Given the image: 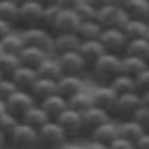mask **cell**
<instances>
[{
	"label": "cell",
	"instance_id": "31",
	"mask_svg": "<svg viewBox=\"0 0 149 149\" xmlns=\"http://www.w3.org/2000/svg\"><path fill=\"white\" fill-rule=\"evenodd\" d=\"M102 28L97 21H82L80 26L77 30V36L80 37V41H86V39H99L101 34H102Z\"/></svg>",
	"mask_w": 149,
	"mask_h": 149
},
{
	"label": "cell",
	"instance_id": "6",
	"mask_svg": "<svg viewBox=\"0 0 149 149\" xmlns=\"http://www.w3.org/2000/svg\"><path fill=\"white\" fill-rule=\"evenodd\" d=\"M37 146V130L26 123H19L15 130L8 136V149H36Z\"/></svg>",
	"mask_w": 149,
	"mask_h": 149
},
{
	"label": "cell",
	"instance_id": "33",
	"mask_svg": "<svg viewBox=\"0 0 149 149\" xmlns=\"http://www.w3.org/2000/svg\"><path fill=\"white\" fill-rule=\"evenodd\" d=\"M21 60H19V54H9V52H2L0 54V73L4 77L11 78L13 73L21 67Z\"/></svg>",
	"mask_w": 149,
	"mask_h": 149
},
{
	"label": "cell",
	"instance_id": "29",
	"mask_svg": "<svg viewBox=\"0 0 149 149\" xmlns=\"http://www.w3.org/2000/svg\"><path fill=\"white\" fill-rule=\"evenodd\" d=\"M125 11L129 13L130 19L149 22V0H130L125 6Z\"/></svg>",
	"mask_w": 149,
	"mask_h": 149
},
{
	"label": "cell",
	"instance_id": "34",
	"mask_svg": "<svg viewBox=\"0 0 149 149\" xmlns=\"http://www.w3.org/2000/svg\"><path fill=\"white\" fill-rule=\"evenodd\" d=\"M149 30V22L138 21V19H129V22L123 26V32L129 39H136V37H146Z\"/></svg>",
	"mask_w": 149,
	"mask_h": 149
},
{
	"label": "cell",
	"instance_id": "58",
	"mask_svg": "<svg viewBox=\"0 0 149 149\" xmlns=\"http://www.w3.org/2000/svg\"><path fill=\"white\" fill-rule=\"evenodd\" d=\"M36 149H43V147H36Z\"/></svg>",
	"mask_w": 149,
	"mask_h": 149
},
{
	"label": "cell",
	"instance_id": "50",
	"mask_svg": "<svg viewBox=\"0 0 149 149\" xmlns=\"http://www.w3.org/2000/svg\"><path fill=\"white\" fill-rule=\"evenodd\" d=\"M36 2H37V4H41L43 8H49V6H54L58 0H36Z\"/></svg>",
	"mask_w": 149,
	"mask_h": 149
},
{
	"label": "cell",
	"instance_id": "8",
	"mask_svg": "<svg viewBox=\"0 0 149 149\" xmlns=\"http://www.w3.org/2000/svg\"><path fill=\"white\" fill-rule=\"evenodd\" d=\"M99 39L106 52L118 54V56L125 54V49H127V43H129V37L125 36V32L121 28H104Z\"/></svg>",
	"mask_w": 149,
	"mask_h": 149
},
{
	"label": "cell",
	"instance_id": "37",
	"mask_svg": "<svg viewBox=\"0 0 149 149\" xmlns=\"http://www.w3.org/2000/svg\"><path fill=\"white\" fill-rule=\"evenodd\" d=\"M21 123V119H17L15 116H11L9 112H6V114L0 118V130H2L6 136H9V134L15 130V127Z\"/></svg>",
	"mask_w": 149,
	"mask_h": 149
},
{
	"label": "cell",
	"instance_id": "3",
	"mask_svg": "<svg viewBox=\"0 0 149 149\" xmlns=\"http://www.w3.org/2000/svg\"><path fill=\"white\" fill-rule=\"evenodd\" d=\"M143 106L142 101V93L132 91V93H125V95L118 97V102H116V108L112 118L116 121H130L136 118L138 110Z\"/></svg>",
	"mask_w": 149,
	"mask_h": 149
},
{
	"label": "cell",
	"instance_id": "36",
	"mask_svg": "<svg viewBox=\"0 0 149 149\" xmlns=\"http://www.w3.org/2000/svg\"><path fill=\"white\" fill-rule=\"evenodd\" d=\"M58 13H60L58 4L43 9V21H41V26L47 28L49 32H52V34H54V28H56V21H58Z\"/></svg>",
	"mask_w": 149,
	"mask_h": 149
},
{
	"label": "cell",
	"instance_id": "53",
	"mask_svg": "<svg viewBox=\"0 0 149 149\" xmlns=\"http://www.w3.org/2000/svg\"><path fill=\"white\" fill-rule=\"evenodd\" d=\"M4 114H6V102H4V101H0V118H2Z\"/></svg>",
	"mask_w": 149,
	"mask_h": 149
},
{
	"label": "cell",
	"instance_id": "40",
	"mask_svg": "<svg viewBox=\"0 0 149 149\" xmlns=\"http://www.w3.org/2000/svg\"><path fill=\"white\" fill-rule=\"evenodd\" d=\"M134 121H136L140 127L143 129V132L149 134V106L143 104L142 108L138 110V114H136V118H134Z\"/></svg>",
	"mask_w": 149,
	"mask_h": 149
},
{
	"label": "cell",
	"instance_id": "13",
	"mask_svg": "<svg viewBox=\"0 0 149 149\" xmlns=\"http://www.w3.org/2000/svg\"><path fill=\"white\" fill-rule=\"evenodd\" d=\"M91 93H93V106L108 112L110 116L114 114V108H116V102H118L119 95L110 86H97Z\"/></svg>",
	"mask_w": 149,
	"mask_h": 149
},
{
	"label": "cell",
	"instance_id": "47",
	"mask_svg": "<svg viewBox=\"0 0 149 149\" xmlns=\"http://www.w3.org/2000/svg\"><path fill=\"white\" fill-rule=\"evenodd\" d=\"M136 149H149V134L147 132L136 142Z\"/></svg>",
	"mask_w": 149,
	"mask_h": 149
},
{
	"label": "cell",
	"instance_id": "23",
	"mask_svg": "<svg viewBox=\"0 0 149 149\" xmlns=\"http://www.w3.org/2000/svg\"><path fill=\"white\" fill-rule=\"evenodd\" d=\"M37 74L41 78H50V80H60V77H63L62 73V67H60V62L58 58L52 54V56H47V58L41 62V65L37 67Z\"/></svg>",
	"mask_w": 149,
	"mask_h": 149
},
{
	"label": "cell",
	"instance_id": "32",
	"mask_svg": "<svg viewBox=\"0 0 149 149\" xmlns=\"http://www.w3.org/2000/svg\"><path fill=\"white\" fill-rule=\"evenodd\" d=\"M108 86L114 90L118 95H125V93H132V91H136V84H134V78L132 77H127V74H123V73H119L118 77L112 80Z\"/></svg>",
	"mask_w": 149,
	"mask_h": 149
},
{
	"label": "cell",
	"instance_id": "48",
	"mask_svg": "<svg viewBox=\"0 0 149 149\" xmlns=\"http://www.w3.org/2000/svg\"><path fill=\"white\" fill-rule=\"evenodd\" d=\"M86 2H90L93 8L99 9V8H102V6H106V4H110L112 0H86Z\"/></svg>",
	"mask_w": 149,
	"mask_h": 149
},
{
	"label": "cell",
	"instance_id": "49",
	"mask_svg": "<svg viewBox=\"0 0 149 149\" xmlns=\"http://www.w3.org/2000/svg\"><path fill=\"white\" fill-rule=\"evenodd\" d=\"M0 149H8V136L0 130Z\"/></svg>",
	"mask_w": 149,
	"mask_h": 149
},
{
	"label": "cell",
	"instance_id": "15",
	"mask_svg": "<svg viewBox=\"0 0 149 149\" xmlns=\"http://www.w3.org/2000/svg\"><path fill=\"white\" fill-rule=\"evenodd\" d=\"M118 136H119V123L114 118H110L108 121H104L102 125H99V127L90 134L91 140L101 142V143H104V146H110Z\"/></svg>",
	"mask_w": 149,
	"mask_h": 149
},
{
	"label": "cell",
	"instance_id": "42",
	"mask_svg": "<svg viewBox=\"0 0 149 149\" xmlns=\"http://www.w3.org/2000/svg\"><path fill=\"white\" fill-rule=\"evenodd\" d=\"M108 149H136V146H134L132 142H129V140L118 136V138H116L114 142L108 146Z\"/></svg>",
	"mask_w": 149,
	"mask_h": 149
},
{
	"label": "cell",
	"instance_id": "44",
	"mask_svg": "<svg viewBox=\"0 0 149 149\" xmlns=\"http://www.w3.org/2000/svg\"><path fill=\"white\" fill-rule=\"evenodd\" d=\"M82 2H84V0H58L56 4H58L62 9H77Z\"/></svg>",
	"mask_w": 149,
	"mask_h": 149
},
{
	"label": "cell",
	"instance_id": "46",
	"mask_svg": "<svg viewBox=\"0 0 149 149\" xmlns=\"http://www.w3.org/2000/svg\"><path fill=\"white\" fill-rule=\"evenodd\" d=\"M60 149H84V146L78 142V140H67Z\"/></svg>",
	"mask_w": 149,
	"mask_h": 149
},
{
	"label": "cell",
	"instance_id": "25",
	"mask_svg": "<svg viewBox=\"0 0 149 149\" xmlns=\"http://www.w3.org/2000/svg\"><path fill=\"white\" fill-rule=\"evenodd\" d=\"M47 56H52V54H47V52H43V50L36 49V47H24V49L21 50V54H19V60H21L22 65H28V67L37 69Z\"/></svg>",
	"mask_w": 149,
	"mask_h": 149
},
{
	"label": "cell",
	"instance_id": "20",
	"mask_svg": "<svg viewBox=\"0 0 149 149\" xmlns=\"http://www.w3.org/2000/svg\"><path fill=\"white\" fill-rule=\"evenodd\" d=\"M58 93V86H56V80H50V78H37V82L32 86L30 95L34 97V101L39 104L41 101H45L47 97Z\"/></svg>",
	"mask_w": 149,
	"mask_h": 149
},
{
	"label": "cell",
	"instance_id": "24",
	"mask_svg": "<svg viewBox=\"0 0 149 149\" xmlns=\"http://www.w3.org/2000/svg\"><path fill=\"white\" fill-rule=\"evenodd\" d=\"M0 47H2V52H9V54H21V50L24 49V39H22V34L19 28H15L13 32L4 37L0 41Z\"/></svg>",
	"mask_w": 149,
	"mask_h": 149
},
{
	"label": "cell",
	"instance_id": "9",
	"mask_svg": "<svg viewBox=\"0 0 149 149\" xmlns=\"http://www.w3.org/2000/svg\"><path fill=\"white\" fill-rule=\"evenodd\" d=\"M60 62V67H62V73L63 74H69V77H86L90 67L88 63L84 62V58L78 54V50H73V52H65V54H60L56 56Z\"/></svg>",
	"mask_w": 149,
	"mask_h": 149
},
{
	"label": "cell",
	"instance_id": "12",
	"mask_svg": "<svg viewBox=\"0 0 149 149\" xmlns=\"http://www.w3.org/2000/svg\"><path fill=\"white\" fill-rule=\"evenodd\" d=\"M112 116L108 112L97 108V106H91L86 112H82V138H90V134L95 130L99 125H102L104 121H108Z\"/></svg>",
	"mask_w": 149,
	"mask_h": 149
},
{
	"label": "cell",
	"instance_id": "41",
	"mask_svg": "<svg viewBox=\"0 0 149 149\" xmlns=\"http://www.w3.org/2000/svg\"><path fill=\"white\" fill-rule=\"evenodd\" d=\"M134 84H136V91L138 93H143V91L149 90V67L134 78Z\"/></svg>",
	"mask_w": 149,
	"mask_h": 149
},
{
	"label": "cell",
	"instance_id": "21",
	"mask_svg": "<svg viewBox=\"0 0 149 149\" xmlns=\"http://www.w3.org/2000/svg\"><path fill=\"white\" fill-rule=\"evenodd\" d=\"M149 67V62L143 58H136V56L130 54H123L121 56V73L127 74V77L136 78L142 71H146Z\"/></svg>",
	"mask_w": 149,
	"mask_h": 149
},
{
	"label": "cell",
	"instance_id": "30",
	"mask_svg": "<svg viewBox=\"0 0 149 149\" xmlns=\"http://www.w3.org/2000/svg\"><path fill=\"white\" fill-rule=\"evenodd\" d=\"M125 54L136 56V58H143L149 62V41L147 37H136V39H129Z\"/></svg>",
	"mask_w": 149,
	"mask_h": 149
},
{
	"label": "cell",
	"instance_id": "55",
	"mask_svg": "<svg viewBox=\"0 0 149 149\" xmlns=\"http://www.w3.org/2000/svg\"><path fill=\"white\" fill-rule=\"evenodd\" d=\"M146 37H147V41H149V30H147V34H146Z\"/></svg>",
	"mask_w": 149,
	"mask_h": 149
},
{
	"label": "cell",
	"instance_id": "51",
	"mask_svg": "<svg viewBox=\"0 0 149 149\" xmlns=\"http://www.w3.org/2000/svg\"><path fill=\"white\" fill-rule=\"evenodd\" d=\"M142 101H143V104H146V106H149V90L142 93Z\"/></svg>",
	"mask_w": 149,
	"mask_h": 149
},
{
	"label": "cell",
	"instance_id": "22",
	"mask_svg": "<svg viewBox=\"0 0 149 149\" xmlns=\"http://www.w3.org/2000/svg\"><path fill=\"white\" fill-rule=\"evenodd\" d=\"M80 37L77 34H56L54 36V56L78 50Z\"/></svg>",
	"mask_w": 149,
	"mask_h": 149
},
{
	"label": "cell",
	"instance_id": "54",
	"mask_svg": "<svg viewBox=\"0 0 149 149\" xmlns=\"http://www.w3.org/2000/svg\"><path fill=\"white\" fill-rule=\"evenodd\" d=\"M11 2H15V4H19V6H21V4H24V2H28V0H11Z\"/></svg>",
	"mask_w": 149,
	"mask_h": 149
},
{
	"label": "cell",
	"instance_id": "27",
	"mask_svg": "<svg viewBox=\"0 0 149 149\" xmlns=\"http://www.w3.org/2000/svg\"><path fill=\"white\" fill-rule=\"evenodd\" d=\"M22 123H26V125H30L32 129H36V130H39L41 127H43L45 123H49V116L43 112V108H41L39 104H34L30 110L24 114V118L21 119Z\"/></svg>",
	"mask_w": 149,
	"mask_h": 149
},
{
	"label": "cell",
	"instance_id": "10",
	"mask_svg": "<svg viewBox=\"0 0 149 149\" xmlns=\"http://www.w3.org/2000/svg\"><path fill=\"white\" fill-rule=\"evenodd\" d=\"M56 123L63 129L69 140H78L82 138V114L73 108H67L63 114L58 116Z\"/></svg>",
	"mask_w": 149,
	"mask_h": 149
},
{
	"label": "cell",
	"instance_id": "52",
	"mask_svg": "<svg viewBox=\"0 0 149 149\" xmlns=\"http://www.w3.org/2000/svg\"><path fill=\"white\" fill-rule=\"evenodd\" d=\"M129 2L130 0H112V4H118V6H121V8H125Z\"/></svg>",
	"mask_w": 149,
	"mask_h": 149
},
{
	"label": "cell",
	"instance_id": "18",
	"mask_svg": "<svg viewBox=\"0 0 149 149\" xmlns=\"http://www.w3.org/2000/svg\"><path fill=\"white\" fill-rule=\"evenodd\" d=\"M39 106L43 108L45 114L49 116V119H50V121H56L60 114H63V112L69 108L67 99H65V97H62L60 93H54V95L47 97L45 101H41V102H39Z\"/></svg>",
	"mask_w": 149,
	"mask_h": 149
},
{
	"label": "cell",
	"instance_id": "11",
	"mask_svg": "<svg viewBox=\"0 0 149 149\" xmlns=\"http://www.w3.org/2000/svg\"><path fill=\"white\" fill-rule=\"evenodd\" d=\"M37 102L34 101V97L30 95V91H21L17 90L9 99H6V112H9L11 116H15L17 119H22L24 114Z\"/></svg>",
	"mask_w": 149,
	"mask_h": 149
},
{
	"label": "cell",
	"instance_id": "1",
	"mask_svg": "<svg viewBox=\"0 0 149 149\" xmlns=\"http://www.w3.org/2000/svg\"><path fill=\"white\" fill-rule=\"evenodd\" d=\"M119 73H121V56L112 52H104L88 71L91 82H95L97 86H108Z\"/></svg>",
	"mask_w": 149,
	"mask_h": 149
},
{
	"label": "cell",
	"instance_id": "45",
	"mask_svg": "<svg viewBox=\"0 0 149 149\" xmlns=\"http://www.w3.org/2000/svg\"><path fill=\"white\" fill-rule=\"evenodd\" d=\"M84 149H108V146H104V143H101V142H95V140H91V138H88V142L86 143H82Z\"/></svg>",
	"mask_w": 149,
	"mask_h": 149
},
{
	"label": "cell",
	"instance_id": "16",
	"mask_svg": "<svg viewBox=\"0 0 149 149\" xmlns=\"http://www.w3.org/2000/svg\"><path fill=\"white\" fill-rule=\"evenodd\" d=\"M104 52L106 50H104V47H102L101 39H86V41H80V45H78V54L84 58V62L88 63V67H91Z\"/></svg>",
	"mask_w": 149,
	"mask_h": 149
},
{
	"label": "cell",
	"instance_id": "2",
	"mask_svg": "<svg viewBox=\"0 0 149 149\" xmlns=\"http://www.w3.org/2000/svg\"><path fill=\"white\" fill-rule=\"evenodd\" d=\"M21 30V28H19ZM24 47H36V49L43 50L47 54H54V34L49 32L43 26H32L21 30Z\"/></svg>",
	"mask_w": 149,
	"mask_h": 149
},
{
	"label": "cell",
	"instance_id": "17",
	"mask_svg": "<svg viewBox=\"0 0 149 149\" xmlns=\"http://www.w3.org/2000/svg\"><path fill=\"white\" fill-rule=\"evenodd\" d=\"M37 78H39V74H37V69L28 67V65H21V67H19L17 71L13 73L11 80L15 82L17 90H21V91H30L32 86L37 82Z\"/></svg>",
	"mask_w": 149,
	"mask_h": 149
},
{
	"label": "cell",
	"instance_id": "39",
	"mask_svg": "<svg viewBox=\"0 0 149 149\" xmlns=\"http://www.w3.org/2000/svg\"><path fill=\"white\" fill-rule=\"evenodd\" d=\"M15 91H17V86L11 78H8V77L0 78V101L6 102V99H9Z\"/></svg>",
	"mask_w": 149,
	"mask_h": 149
},
{
	"label": "cell",
	"instance_id": "19",
	"mask_svg": "<svg viewBox=\"0 0 149 149\" xmlns=\"http://www.w3.org/2000/svg\"><path fill=\"white\" fill-rule=\"evenodd\" d=\"M58 86V93L65 99H71L74 93H78L80 90H84V78L82 77H69V74H63L60 77V80L56 82Z\"/></svg>",
	"mask_w": 149,
	"mask_h": 149
},
{
	"label": "cell",
	"instance_id": "43",
	"mask_svg": "<svg viewBox=\"0 0 149 149\" xmlns=\"http://www.w3.org/2000/svg\"><path fill=\"white\" fill-rule=\"evenodd\" d=\"M17 26H13L11 22H8V21H4V19H0V41L4 39V37H6L9 32H13L15 30Z\"/></svg>",
	"mask_w": 149,
	"mask_h": 149
},
{
	"label": "cell",
	"instance_id": "4",
	"mask_svg": "<svg viewBox=\"0 0 149 149\" xmlns=\"http://www.w3.org/2000/svg\"><path fill=\"white\" fill-rule=\"evenodd\" d=\"M129 13L125 11V8L118 6V4H106V6H102L97 9V17L95 21L99 22L102 28H121L123 30V26L129 22Z\"/></svg>",
	"mask_w": 149,
	"mask_h": 149
},
{
	"label": "cell",
	"instance_id": "38",
	"mask_svg": "<svg viewBox=\"0 0 149 149\" xmlns=\"http://www.w3.org/2000/svg\"><path fill=\"white\" fill-rule=\"evenodd\" d=\"M74 11H77V15H78L80 21H95V17H97V8H93L90 2H86V0H84Z\"/></svg>",
	"mask_w": 149,
	"mask_h": 149
},
{
	"label": "cell",
	"instance_id": "56",
	"mask_svg": "<svg viewBox=\"0 0 149 149\" xmlns=\"http://www.w3.org/2000/svg\"><path fill=\"white\" fill-rule=\"evenodd\" d=\"M0 78H4V74H2V73H0Z\"/></svg>",
	"mask_w": 149,
	"mask_h": 149
},
{
	"label": "cell",
	"instance_id": "7",
	"mask_svg": "<svg viewBox=\"0 0 149 149\" xmlns=\"http://www.w3.org/2000/svg\"><path fill=\"white\" fill-rule=\"evenodd\" d=\"M43 6L37 4L36 0H28V2L19 6V22L17 28L24 30V28H32V26H41L43 21Z\"/></svg>",
	"mask_w": 149,
	"mask_h": 149
},
{
	"label": "cell",
	"instance_id": "35",
	"mask_svg": "<svg viewBox=\"0 0 149 149\" xmlns=\"http://www.w3.org/2000/svg\"><path fill=\"white\" fill-rule=\"evenodd\" d=\"M0 19L11 22L17 26L19 22V4L11 2V0H0Z\"/></svg>",
	"mask_w": 149,
	"mask_h": 149
},
{
	"label": "cell",
	"instance_id": "26",
	"mask_svg": "<svg viewBox=\"0 0 149 149\" xmlns=\"http://www.w3.org/2000/svg\"><path fill=\"white\" fill-rule=\"evenodd\" d=\"M67 104H69V108H73V110H77V112H86L88 108H91L93 106V93L90 90H80L78 93H74V95L71 97V99H67Z\"/></svg>",
	"mask_w": 149,
	"mask_h": 149
},
{
	"label": "cell",
	"instance_id": "57",
	"mask_svg": "<svg viewBox=\"0 0 149 149\" xmlns=\"http://www.w3.org/2000/svg\"><path fill=\"white\" fill-rule=\"evenodd\" d=\"M0 54H2V47H0Z\"/></svg>",
	"mask_w": 149,
	"mask_h": 149
},
{
	"label": "cell",
	"instance_id": "28",
	"mask_svg": "<svg viewBox=\"0 0 149 149\" xmlns=\"http://www.w3.org/2000/svg\"><path fill=\"white\" fill-rule=\"evenodd\" d=\"M118 123H119V136L125 138V140H129V142H132L134 146H136V142L146 134L143 129L140 127L134 119H130V121H118Z\"/></svg>",
	"mask_w": 149,
	"mask_h": 149
},
{
	"label": "cell",
	"instance_id": "14",
	"mask_svg": "<svg viewBox=\"0 0 149 149\" xmlns=\"http://www.w3.org/2000/svg\"><path fill=\"white\" fill-rule=\"evenodd\" d=\"M80 22L82 21L78 19L74 9H62L60 8L58 21H56V28H54V36L56 34H77Z\"/></svg>",
	"mask_w": 149,
	"mask_h": 149
},
{
	"label": "cell",
	"instance_id": "5",
	"mask_svg": "<svg viewBox=\"0 0 149 149\" xmlns=\"http://www.w3.org/2000/svg\"><path fill=\"white\" fill-rule=\"evenodd\" d=\"M67 140V134L56 121H49L37 130V146L43 149H60Z\"/></svg>",
	"mask_w": 149,
	"mask_h": 149
}]
</instances>
